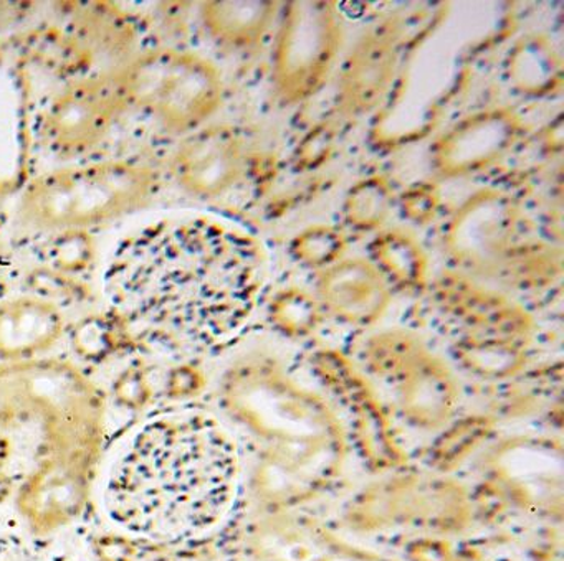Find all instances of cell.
Returning <instances> with one entry per match:
<instances>
[{
    "label": "cell",
    "instance_id": "52a82bcc",
    "mask_svg": "<svg viewBox=\"0 0 564 561\" xmlns=\"http://www.w3.org/2000/svg\"><path fill=\"white\" fill-rule=\"evenodd\" d=\"M127 111L113 82L101 75L65 86L39 112L32 128L48 154L70 161L94 151Z\"/></svg>",
    "mask_w": 564,
    "mask_h": 561
},
{
    "label": "cell",
    "instance_id": "cb8c5ba5",
    "mask_svg": "<svg viewBox=\"0 0 564 561\" xmlns=\"http://www.w3.org/2000/svg\"><path fill=\"white\" fill-rule=\"evenodd\" d=\"M113 392L117 402L124 408L133 409V411L143 409L150 403L151 395H153V388H151L147 373L137 369V366H131L118 376Z\"/></svg>",
    "mask_w": 564,
    "mask_h": 561
},
{
    "label": "cell",
    "instance_id": "8fae6325",
    "mask_svg": "<svg viewBox=\"0 0 564 561\" xmlns=\"http://www.w3.org/2000/svg\"><path fill=\"white\" fill-rule=\"evenodd\" d=\"M401 40L398 19L382 20L359 36L339 72L336 101L343 114H369L384 101L398 72Z\"/></svg>",
    "mask_w": 564,
    "mask_h": 561
},
{
    "label": "cell",
    "instance_id": "ffe728a7",
    "mask_svg": "<svg viewBox=\"0 0 564 561\" xmlns=\"http://www.w3.org/2000/svg\"><path fill=\"white\" fill-rule=\"evenodd\" d=\"M44 256L58 273L67 276L84 273L94 261V241L85 230L57 231V237L45 248Z\"/></svg>",
    "mask_w": 564,
    "mask_h": 561
},
{
    "label": "cell",
    "instance_id": "3957f363",
    "mask_svg": "<svg viewBox=\"0 0 564 561\" xmlns=\"http://www.w3.org/2000/svg\"><path fill=\"white\" fill-rule=\"evenodd\" d=\"M34 425L51 454L97 461L105 435V398L74 363L31 359L0 366V429Z\"/></svg>",
    "mask_w": 564,
    "mask_h": 561
},
{
    "label": "cell",
    "instance_id": "9c48e42d",
    "mask_svg": "<svg viewBox=\"0 0 564 561\" xmlns=\"http://www.w3.org/2000/svg\"><path fill=\"white\" fill-rule=\"evenodd\" d=\"M523 121L514 109L488 108L474 112L438 135L431 147L435 174L460 178L487 170L520 141Z\"/></svg>",
    "mask_w": 564,
    "mask_h": 561
},
{
    "label": "cell",
    "instance_id": "d4e9b609",
    "mask_svg": "<svg viewBox=\"0 0 564 561\" xmlns=\"http://www.w3.org/2000/svg\"><path fill=\"white\" fill-rule=\"evenodd\" d=\"M143 538L131 534H101L94 538L95 560L97 561H137L141 557Z\"/></svg>",
    "mask_w": 564,
    "mask_h": 561
},
{
    "label": "cell",
    "instance_id": "2e32d148",
    "mask_svg": "<svg viewBox=\"0 0 564 561\" xmlns=\"http://www.w3.org/2000/svg\"><path fill=\"white\" fill-rule=\"evenodd\" d=\"M507 75L523 95H551L563 85V59L546 33H527L508 53Z\"/></svg>",
    "mask_w": 564,
    "mask_h": 561
},
{
    "label": "cell",
    "instance_id": "603a6c76",
    "mask_svg": "<svg viewBox=\"0 0 564 561\" xmlns=\"http://www.w3.org/2000/svg\"><path fill=\"white\" fill-rule=\"evenodd\" d=\"M441 204V195L432 184H415L401 195L402 215L409 221L424 224L435 217Z\"/></svg>",
    "mask_w": 564,
    "mask_h": 561
},
{
    "label": "cell",
    "instance_id": "5b68a950",
    "mask_svg": "<svg viewBox=\"0 0 564 561\" xmlns=\"http://www.w3.org/2000/svg\"><path fill=\"white\" fill-rule=\"evenodd\" d=\"M107 75L128 109L176 134L203 128L223 105L219 68L197 53L151 50Z\"/></svg>",
    "mask_w": 564,
    "mask_h": 561
},
{
    "label": "cell",
    "instance_id": "5bb4252c",
    "mask_svg": "<svg viewBox=\"0 0 564 561\" xmlns=\"http://www.w3.org/2000/svg\"><path fill=\"white\" fill-rule=\"evenodd\" d=\"M65 319L57 304L39 296L0 302V360L37 359L64 336Z\"/></svg>",
    "mask_w": 564,
    "mask_h": 561
},
{
    "label": "cell",
    "instance_id": "4dcf8cb0",
    "mask_svg": "<svg viewBox=\"0 0 564 561\" xmlns=\"http://www.w3.org/2000/svg\"><path fill=\"white\" fill-rule=\"evenodd\" d=\"M0 261H2V246H0Z\"/></svg>",
    "mask_w": 564,
    "mask_h": 561
},
{
    "label": "cell",
    "instance_id": "d6986e66",
    "mask_svg": "<svg viewBox=\"0 0 564 561\" xmlns=\"http://www.w3.org/2000/svg\"><path fill=\"white\" fill-rule=\"evenodd\" d=\"M376 257L392 273L412 277L421 273L422 251L414 234L402 228H389L372 241Z\"/></svg>",
    "mask_w": 564,
    "mask_h": 561
},
{
    "label": "cell",
    "instance_id": "277c9868",
    "mask_svg": "<svg viewBox=\"0 0 564 561\" xmlns=\"http://www.w3.org/2000/svg\"><path fill=\"white\" fill-rule=\"evenodd\" d=\"M160 175L150 165L105 161L58 168L25 185L19 218L45 231L85 230L143 208L156 195Z\"/></svg>",
    "mask_w": 564,
    "mask_h": 561
},
{
    "label": "cell",
    "instance_id": "7a4b0ae2",
    "mask_svg": "<svg viewBox=\"0 0 564 561\" xmlns=\"http://www.w3.org/2000/svg\"><path fill=\"white\" fill-rule=\"evenodd\" d=\"M237 479L239 458L224 426L203 409H176L124 446L108 475L105 508L127 534L181 543L223 520Z\"/></svg>",
    "mask_w": 564,
    "mask_h": 561
},
{
    "label": "cell",
    "instance_id": "4316f807",
    "mask_svg": "<svg viewBox=\"0 0 564 561\" xmlns=\"http://www.w3.org/2000/svg\"><path fill=\"white\" fill-rule=\"evenodd\" d=\"M194 383H196V376L191 372L189 369L183 366V369L173 370L170 378H167V395L171 398H184L189 396L194 389Z\"/></svg>",
    "mask_w": 564,
    "mask_h": 561
},
{
    "label": "cell",
    "instance_id": "30bf717a",
    "mask_svg": "<svg viewBox=\"0 0 564 561\" xmlns=\"http://www.w3.org/2000/svg\"><path fill=\"white\" fill-rule=\"evenodd\" d=\"M170 167L187 195L214 200L236 187L246 174V141L232 125H204L180 142Z\"/></svg>",
    "mask_w": 564,
    "mask_h": 561
},
{
    "label": "cell",
    "instance_id": "484cf974",
    "mask_svg": "<svg viewBox=\"0 0 564 561\" xmlns=\"http://www.w3.org/2000/svg\"><path fill=\"white\" fill-rule=\"evenodd\" d=\"M32 289L35 290V296L44 297V299L55 302L57 299H65V297L80 296V286L75 283L67 274L58 273L54 270L37 271L31 277Z\"/></svg>",
    "mask_w": 564,
    "mask_h": 561
},
{
    "label": "cell",
    "instance_id": "e0dca14e",
    "mask_svg": "<svg viewBox=\"0 0 564 561\" xmlns=\"http://www.w3.org/2000/svg\"><path fill=\"white\" fill-rule=\"evenodd\" d=\"M326 299L338 312L351 319H366L384 300L375 271L361 261H348L333 267L323 280Z\"/></svg>",
    "mask_w": 564,
    "mask_h": 561
},
{
    "label": "cell",
    "instance_id": "8992f818",
    "mask_svg": "<svg viewBox=\"0 0 564 561\" xmlns=\"http://www.w3.org/2000/svg\"><path fill=\"white\" fill-rule=\"evenodd\" d=\"M272 53V82L285 105L315 96L335 66L343 43V20L335 2L283 3Z\"/></svg>",
    "mask_w": 564,
    "mask_h": 561
},
{
    "label": "cell",
    "instance_id": "ac0fdd59",
    "mask_svg": "<svg viewBox=\"0 0 564 561\" xmlns=\"http://www.w3.org/2000/svg\"><path fill=\"white\" fill-rule=\"evenodd\" d=\"M394 204V191L384 177L362 178L349 188L343 215L349 227L376 230L388 221Z\"/></svg>",
    "mask_w": 564,
    "mask_h": 561
},
{
    "label": "cell",
    "instance_id": "4fadbf2b",
    "mask_svg": "<svg viewBox=\"0 0 564 561\" xmlns=\"http://www.w3.org/2000/svg\"><path fill=\"white\" fill-rule=\"evenodd\" d=\"M28 76L0 56V195L28 185L31 161V105Z\"/></svg>",
    "mask_w": 564,
    "mask_h": 561
},
{
    "label": "cell",
    "instance_id": "83f0119b",
    "mask_svg": "<svg viewBox=\"0 0 564 561\" xmlns=\"http://www.w3.org/2000/svg\"><path fill=\"white\" fill-rule=\"evenodd\" d=\"M0 561H32L31 548L19 537L0 535Z\"/></svg>",
    "mask_w": 564,
    "mask_h": 561
},
{
    "label": "cell",
    "instance_id": "ba28073f",
    "mask_svg": "<svg viewBox=\"0 0 564 561\" xmlns=\"http://www.w3.org/2000/svg\"><path fill=\"white\" fill-rule=\"evenodd\" d=\"M94 461L70 454H48L28 475L15 497L19 514L32 534L47 537L74 524L90 495Z\"/></svg>",
    "mask_w": 564,
    "mask_h": 561
},
{
    "label": "cell",
    "instance_id": "7402d4cb",
    "mask_svg": "<svg viewBox=\"0 0 564 561\" xmlns=\"http://www.w3.org/2000/svg\"><path fill=\"white\" fill-rule=\"evenodd\" d=\"M345 248V238L328 224H313L293 240L296 256L308 263H328Z\"/></svg>",
    "mask_w": 564,
    "mask_h": 561
},
{
    "label": "cell",
    "instance_id": "9a60e30c",
    "mask_svg": "<svg viewBox=\"0 0 564 561\" xmlns=\"http://www.w3.org/2000/svg\"><path fill=\"white\" fill-rule=\"evenodd\" d=\"M282 3L273 0L204 2L200 19L219 45L249 50L262 45L280 15Z\"/></svg>",
    "mask_w": 564,
    "mask_h": 561
},
{
    "label": "cell",
    "instance_id": "6da1fadb",
    "mask_svg": "<svg viewBox=\"0 0 564 561\" xmlns=\"http://www.w3.org/2000/svg\"><path fill=\"white\" fill-rule=\"evenodd\" d=\"M104 283L128 332L199 352L246 326L262 287L263 256L253 238L219 221H160L120 241Z\"/></svg>",
    "mask_w": 564,
    "mask_h": 561
},
{
    "label": "cell",
    "instance_id": "44dd1931",
    "mask_svg": "<svg viewBox=\"0 0 564 561\" xmlns=\"http://www.w3.org/2000/svg\"><path fill=\"white\" fill-rule=\"evenodd\" d=\"M123 330L128 329L118 317L115 320L108 317H88L75 329V350L87 360H104L120 345Z\"/></svg>",
    "mask_w": 564,
    "mask_h": 561
},
{
    "label": "cell",
    "instance_id": "7c38bea8",
    "mask_svg": "<svg viewBox=\"0 0 564 561\" xmlns=\"http://www.w3.org/2000/svg\"><path fill=\"white\" fill-rule=\"evenodd\" d=\"M524 227L520 205L507 191L480 188L468 195L445 223L448 250L465 261L500 256L518 244Z\"/></svg>",
    "mask_w": 564,
    "mask_h": 561
},
{
    "label": "cell",
    "instance_id": "f1b7e54d",
    "mask_svg": "<svg viewBox=\"0 0 564 561\" xmlns=\"http://www.w3.org/2000/svg\"><path fill=\"white\" fill-rule=\"evenodd\" d=\"M14 494V481H12L11 475L6 474L2 469H0V504H4L8 502V498Z\"/></svg>",
    "mask_w": 564,
    "mask_h": 561
},
{
    "label": "cell",
    "instance_id": "f546056e",
    "mask_svg": "<svg viewBox=\"0 0 564 561\" xmlns=\"http://www.w3.org/2000/svg\"><path fill=\"white\" fill-rule=\"evenodd\" d=\"M12 455V441L0 431V469L8 464L9 459Z\"/></svg>",
    "mask_w": 564,
    "mask_h": 561
}]
</instances>
